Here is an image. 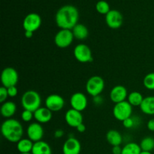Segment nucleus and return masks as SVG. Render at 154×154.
<instances>
[{
  "label": "nucleus",
  "instance_id": "1",
  "mask_svg": "<svg viewBox=\"0 0 154 154\" xmlns=\"http://www.w3.org/2000/svg\"><path fill=\"white\" fill-rule=\"evenodd\" d=\"M79 20V11L75 6L66 5L57 11L55 15V21L57 26L61 29L72 30Z\"/></svg>",
  "mask_w": 154,
  "mask_h": 154
},
{
  "label": "nucleus",
  "instance_id": "2",
  "mask_svg": "<svg viewBox=\"0 0 154 154\" xmlns=\"http://www.w3.org/2000/svg\"><path fill=\"white\" fill-rule=\"evenodd\" d=\"M1 132L7 141L17 143L23 138V128L22 124L16 119H6L1 126Z\"/></svg>",
  "mask_w": 154,
  "mask_h": 154
},
{
  "label": "nucleus",
  "instance_id": "3",
  "mask_svg": "<svg viewBox=\"0 0 154 154\" xmlns=\"http://www.w3.org/2000/svg\"><path fill=\"white\" fill-rule=\"evenodd\" d=\"M42 98L35 90H29L26 91L21 97V105L23 110H28L34 113L41 108Z\"/></svg>",
  "mask_w": 154,
  "mask_h": 154
},
{
  "label": "nucleus",
  "instance_id": "4",
  "mask_svg": "<svg viewBox=\"0 0 154 154\" xmlns=\"http://www.w3.org/2000/svg\"><path fill=\"white\" fill-rule=\"evenodd\" d=\"M105 89V81L98 75L90 77L86 84V90L87 93L93 97L99 96Z\"/></svg>",
  "mask_w": 154,
  "mask_h": 154
},
{
  "label": "nucleus",
  "instance_id": "5",
  "mask_svg": "<svg viewBox=\"0 0 154 154\" xmlns=\"http://www.w3.org/2000/svg\"><path fill=\"white\" fill-rule=\"evenodd\" d=\"M114 117L119 121H124L126 119L132 117V106L128 102V101L115 104L113 108Z\"/></svg>",
  "mask_w": 154,
  "mask_h": 154
},
{
  "label": "nucleus",
  "instance_id": "6",
  "mask_svg": "<svg viewBox=\"0 0 154 154\" xmlns=\"http://www.w3.org/2000/svg\"><path fill=\"white\" fill-rule=\"evenodd\" d=\"M19 81V75L15 69L7 67L3 69L1 74V82L3 87H8L17 86Z\"/></svg>",
  "mask_w": 154,
  "mask_h": 154
},
{
  "label": "nucleus",
  "instance_id": "7",
  "mask_svg": "<svg viewBox=\"0 0 154 154\" xmlns=\"http://www.w3.org/2000/svg\"><path fill=\"white\" fill-rule=\"evenodd\" d=\"M74 56L78 62L81 63H87L93 61L92 51L88 45L85 44H78L74 48Z\"/></svg>",
  "mask_w": 154,
  "mask_h": 154
},
{
  "label": "nucleus",
  "instance_id": "8",
  "mask_svg": "<svg viewBox=\"0 0 154 154\" xmlns=\"http://www.w3.org/2000/svg\"><path fill=\"white\" fill-rule=\"evenodd\" d=\"M73 33L71 29H60L54 37V43L58 48H66L73 42Z\"/></svg>",
  "mask_w": 154,
  "mask_h": 154
},
{
  "label": "nucleus",
  "instance_id": "9",
  "mask_svg": "<svg viewBox=\"0 0 154 154\" xmlns=\"http://www.w3.org/2000/svg\"><path fill=\"white\" fill-rule=\"evenodd\" d=\"M42 17L37 13H29L24 17L23 21V27L24 31H37L42 25Z\"/></svg>",
  "mask_w": 154,
  "mask_h": 154
},
{
  "label": "nucleus",
  "instance_id": "10",
  "mask_svg": "<svg viewBox=\"0 0 154 154\" xmlns=\"http://www.w3.org/2000/svg\"><path fill=\"white\" fill-rule=\"evenodd\" d=\"M45 103V107L52 112H57L64 108L65 100L60 95L51 94L46 98Z\"/></svg>",
  "mask_w": 154,
  "mask_h": 154
},
{
  "label": "nucleus",
  "instance_id": "11",
  "mask_svg": "<svg viewBox=\"0 0 154 154\" xmlns=\"http://www.w3.org/2000/svg\"><path fill=\"white\" fill-rule=\"evenodd\" d=\"M105 22L109 28L117 29L120 28L123 24V15L120 13V11L113 9L105 15Z\"/></svg>",
  "mask_w": 154,
  "mask_h": 154
},
{
  "label": "nucleus",
  "instance_id": "12",
  "mask_svg": "<svg viewBox=\"0 0 154 154\" xmlns=\"http://www.w3.org/2000/svg\"><path fill=\"white\" fill-rule=\"evenodd\" d=\"M70 105L72 108L82 112L87 108L88 100L85 95L81 92H78L72 95L70 99Z\"/></svg>",
  "mask_w": 154,
  "mask_h": 154
},
{
  "label": "nucleus",
  "instance_id": "13",
  "mask_svg": "<svg viewBox=\"0 0 154 154\" xmlns=\"http://www.w3.org/2000/svg\"><path fill=\"white\" fill-rule=\"evenodd\" d=\"M26 134L28 138L33 142H38L42 141L44 136V129L42 124L38 122L30 123L26 129Z\"/></svg>",
  "mask_w": 154,
  "mask_h": 154
},
{
  "label": "nucleus",
  "instance_id": "14",
  "mask_svg": "<svg viewBox=\"0 0 154 154\" xmlns=\"http://www.w3.org/2000/svg\"><path fill=\"white\" fill-rule=\"evenodd\" d=\"M65 120L70 127L76 129L79 125L83 123L84 117L81 111L71 108L68 110L65 115Z\"/></svg>",
  "mask_w": 154,
  "mask_h": 154
},
{
  "label": "nucleus",
  "instance_id": "15",
  "mask_svg": "<svg viewBox=\"0 0 154 154\" xmlns=\"http://www.w3.org/2000/svg\"><path fill=\"white\" fill-rule=\"evenodd\" d=\"M127 89L122 85H117L113 87L110 93V99L111 102L114 104L120 103V102L126 101L128 98Z\"/></svg>",
  "mask_w": 154,
  "mask_h": 154
},
{
  "label": "nucleus",
  "instance_id": "16",
  "mask_svg": "<svg viewBox=\"0 0 154 154\" xmlns=\"http://www.w3.org/2000/svg\"><path fill=\"white\" fill-rule=\"evenodd\" d=\"M81 151V142L74 137H69L63 146V154H80Z\"/></svg>",
  "mask_w": 154,
  "mask_h": 154
},
{
  "label": "nucleus",
  "instance_id": "17",
  "mask_svg": "<svg viewBox=\"0 0 154 154\" xmlns=\"http://www.w3.org/2000/svg\"><path fill=\"white\" fill-rule=\"evenodd\" d=\"M53 117L52 111L46 107H41L34 112V118L39 123H47Z\"/></svg>",
  "mask_w": 154,
  "mask_h": 154
},
{
  "label": "nucleus",
  "instance_id": "18",
  "mask_svg": "<svg viewBox=\"0 0 154 154\" xmlns=\"http://www.w3.org/2000/svg\"><path fill=\"white\" fill-rule=\"evenodd\" d=\"M0 111L3 117L6 119L11 118L17 111L16 104L11 101H6L2 105Z\"/></svg>",
  "mask_w": 154,
  "mask_h": 154
},
{
  "label": "nucleus",
  "instance_id": "19",
  "mask_svg": "<svg viewBox=\"0 0 154 154\" xmlns=\"http://www.w3.org/2000/svg\"><path fill=\"white\" fill-rule=\"evenodd\" d=\"M140 109L147 115H154V96H150L144 97L142 103L140 105Z\"/></svg>",
  "mask_w": 154,
  "mask_h": 154
},
{
  "label": "nucleus",
  "instance_id": "20",
  "mask_svg": "<svg viewBox=\"0 0 154 154\" xmlns=\"http://www.w3.org/2000/svg\"><path fill=\"white\" fill-rule=\"evenodd\" d=\"M106 139L112 147L120 146V144L123 143V136L120 132L115 129H111L107 132Z\"/></svg>",
  "mask_w": 154,
  "mask_h": 154
},
{
  "label": "nucleus",
  "instance_id": "21",
  "mask_svg": "<svg viewBox=\"0 0 154 154\" xmlns=\"http://www.w3.org/2000/svg\"><path fill=\"white\" fill-rule=\"evenodd\" d=\"M32 154H52V150L48 143L42 140L34 143Z\"/></svg>",
  "mask_w": 154,
  "mask_h": 154
},
{
  "label": "nucleus",
  "instance_id": "22",
  "mask_svg": "<svg viewBox=\"0 0 154 154\" xmlns=\"http://www.w3.org/2000/svg\"><path fill=\"white\" fill-rule=\"evenodd\" d=\"M75 38L78 40H84L88 37L89 30L86 26L82 23H78L72 29Z\"/></svg>",
  "mask_w": 154,
  "mask_h": 154
},
{
  "label": "nucleus",
  "instance_id": "23",
  "mask_svg": "<svg viewBox=\"0 0 154 154\" xmlns=\"http://www.w3.org/2000/svg\"><path fill=\"white\" fill-rule=\"evenodd\" d=\"M34 142L29 138H22L17 143V149L20 153H32Z\"/></svg>",
  "mask_w": 154,
  "mask_h": 154
},
{
  "label": "nucleus",
  "instance_id": "24",
  "mask_svg": "<svg viewBox=\"0 0 154 154\" xmlns=\"http://www.w3.org/2000/svg\"><path fill=\"white\" fill-rule=\"evenodd\" d=\"M144 98L143 97L142 94L139 92L134 91L129 94L127 98V101L132 107H138L141 105Z\"/></svg>",
  "mask_w": 154,
  "mask_h": 154
},
{
  "label": "nucleus",
  "instance_id": "25",
  "mask_svg": "<svg viewBox=\"0 0 154 154\" xmlns=\"http://www.w3.org/2000/svg\"><path fill=\"white\" fill-rule=\"evenodd\" d=\"M141 152V147L135 142L127 143L122 149V154H140Z\"/></svg>",
  "mask_w": 154,
  "mask_h": 154
},
{
  "label": "nucleus",
  "instance_id": "26",
  "mask_svg": "<svg viewBox=\"0 0 154 154\" xmlns=\"http://www.w3.org/2000/svg\"><path fill=\"white\" fill-rule=\"evenodd\" d=\"M139 145L143 151H153L154 150V138L150 136L145 137L141 140Z\"/></svg>",
  "mask_w": 154,
  "mask_h": 154
},
{
  "label": "nucleus",
  "instance_id": "27",
  "mask_svg": "<svg viewBox=\"0 0 154 154\" xmlns=\"http://www.w3.org/2000/svg\"><path fill=\"white\" fill-rule=\"evenodd\" d=\"M96 9L98 13L105 15H106L111 11L110 5L108 4V2L105 1V0H100L98 2L96 5Z\"/></svg>",
  "mask_w": 154,
  "mask_h": 154
},
{
  "label": "nucleus",
  "instance_id": "28",
  "mask_svg": "<svg viewBox=\"0 0 154 154\" xmlns=\"http://www.w3.org/2000/svg\"><path fill=\"white\" fill-rule=\"evenodd\" d=\"M144 87L149 90H154V72H150L145 75L143 80Z\"/></svg>",
  "mask_w": 154,
  "mask_h": 154
},
{
  "label": "nucleus",
  "instance_id": "29",
  "mask_svg": "<svg viewBox=\"0 0 154 154\" xmlns=\"http://www.w3.org/2000/svg\"><path fill=\"white\" fill-rule=\"evenodd\" d=\"M138 120H139L138 117H131L125 120L122 123H123V126L126 129H132V128L135 127V126H138Z\"/></svg>",
  "mask_w": 154,
  "mask_h": 154
},
{
  "label": "nucleus",
  "instance_id": "30",
  "mask_svg": "<svg viewBox=\"0 0 154 154\" xmlns=\"http://www.w3.org/2000/svg\"><path fill=\"white\" fill-rule=\"evenodd\" d=\"M34 118V113L32 111H28V110H23V112L21 113V119L23 121L28 123L31 121Z\"/></svg>",
  "mask_w": 154,
  "mask_h": 154
},
{
  "label": "nucleus",
  "instance_id": "31",
  "mask_svg": "<svg viewBox=\"0 0 154 154\" xmlns=\"http://www.w3.org/2000/svg\"><path fill=\"white\" fill-rule=\"evenodd\" d=\"M8 97H9V96L7 88L2 86V87H0V102L4 103L5 102H6Z\"/></svg>",
  "mask_w": 154,
  "mask_h": 154
},
{
  "label": "nucleus",
  "instance_id": "32",
  "mask_svg": "<svg viewBox=\"0 0 154 154\" xmlns=\"http://www.w3.org/2000/svg\"><path fill=\"white\" fill-rule=\"evenodd\" d=\"M7 90L9 97L14 98L15 96H17V95L18 94V90L17 88V86H13V87H8V88H7Z\"/></svg>",
  "mask_w": 154,
  "mask_h": 154
},
{
  "label": "nucleus",
  "instance_id": "33",
  "mask_svg": "<svg viewBox=\"0 0 154 154\" xmlns=\"http://www.w3.org/2000/svg\"><path fill=\"white\" fill-rule=\"evenodd\" d=\"M93 103H94L96 105H100L103 103L104 99L100 95L97 96H95V97H93Z\"/></svg>",
  "mask_w": 154,
  "mask_h": 154
},
{
  "label": "nucleus",
  "instance_id": "34",
  "mask_svg": "<svg viewBox=\"0 0 154 154\" xmlns=\"http://www.w3.org/2000/svg\"><path fill=\"white\" fill-rule=\"evenodd\" d=\"M64 135V131L61 129H58L54 132V137L56 138H60Z\"/></svg>",
  "mask_w": 154,
  "mask_h": 154
},
{
  "label": "nucleus",
  "instance_id": "35",
  "mask_svg": "<svg viewBox=\"0 0 154 154\" xmlns=\"http://www.w3.org/2000/svg\"><path fill=\"white\" fill-rule=\"evenodd\" d=\"M122 149L123 147H121L120 146H114L112 147V151L113 154H122Z\"/></svg>",
  "mask_w": 154,
  "mask_h": 154
},
{
  "label": "nucleus",
  "instance_id": "36",
  "mask_svg": "<svg viewBox=\"0 0 154 154\" xmlns=\"http://www.w3.org/2000/svg\"><path fill=\"white\" fill-rule=\"evenodd\" d=\"M147 127L150 131L154 132V118L150 119V120L147 122Z\"/></svg>",
  "mask_w": 154,
  "mask_h": 154
},
{
  "label": "nucleus",
  "instance_id": "37",
  "mask_svg": "<svg viewBox=\"0 0 154 154\" xmlns=\"http://www.w3.org/2000/svg\"><path fill=\"white\" fill-rule=\"evenodd\" d=\"M76 129L78 132H81V133H83V132H84L86 131V126L84 124V123H81V125H79V126L76 128Z\"/></svg>",
  "mask_w": 154,
  "mask_h": 154
},
{
  "label": "nucleus",
  "instance_id": "38",
  "mask_svg": "<svg viewBox=\"0 0 154 154\" xmlns=\"http://www.w3.org/2000/svg\"><path fill=\"white\" fill-rule=\"evenodd\" d=\"M24 35H25L26 38H30L32 37L33 32H30V31H25Z\"/></svg>",
  "mask_w": 154,
  "mask_h": 154
},
{
  "label": "nucleus",
  "instance_id": "39",
  "mask_svg": "<svg viewBox=\"0 0 154 154\" xmlns=\"http://www.w3.org/2000/svg\"><path fill=\"white\" fill-rule=\"evenodd\" d=\"M140 154H152L151 152H149V151H143V150H141V153Z\"/></svg>",
  "mask_w": 154,
  "mask_h": 154
},
{
  "label": "nucleus",
  "instance_id": "40",
  "mask_svg": "<svg viewBox=\"0 0 154 154\" xmlns=\"http://www.w3.org/2000/svg\"><path fill=\"white\" fill-rule=\"evenodd\" d=\"M20 154H32V153H20Z\"/></svg>",
  "mask_w": 154,
  "mask_h": 154
}]
</instances>
